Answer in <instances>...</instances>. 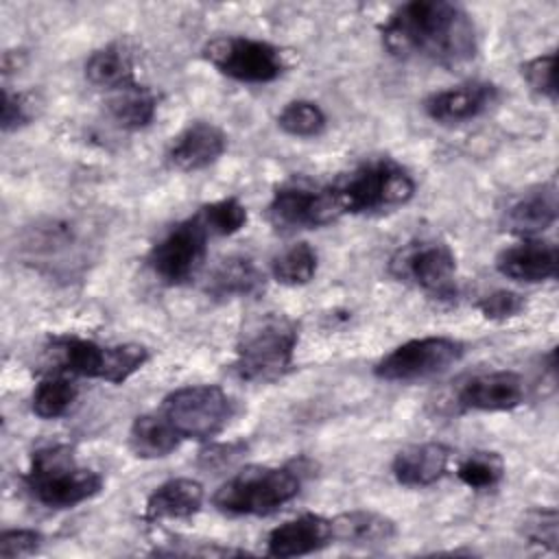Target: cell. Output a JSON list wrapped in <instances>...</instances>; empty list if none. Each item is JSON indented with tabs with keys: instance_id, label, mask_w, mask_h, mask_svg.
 Segmentation results:
<instances>
[{
	"instance_id": "obj_1",
	"label": "cell",
	"mask_w": 559,
	"mask_h": 559,
	"mask_svg": "<svg viewBox=\"0 0 559 559\" xmlns=\"http://www.w3.org/2000/svg\"><path fill=\"white\" fill-rule=\"evenodd\" d=\"M384 48L400 59H421L456 68L476 57L472 17L454 2L413 0L397 7L380 26Z\"/></svg>"
},
{
	"instance_id": "obj_2",
	"label": "cell",
	"mask_w": 559,
	"mask_h": 559,
	"mask_svg": "<svg viewBox=\"0 0 559 559\" xmlns=\"http://www.w3.org/2000/svg\"><path fill=\"white\" fill-rule=\"evenodd\" d=\"M24 485L33 500L48 509H70L103 489V476L74 461L68 445H46L33 452Z\"/></svg>"
},
{
	"instance_id": "obj_3",
	"label": "cell",
	"mask_w": 559,
	"mask_h": 559,
	"mask_svg": "<svg viewBox=\"0 0 559 559\" xmlns=\"http://www.w3.org/2000/svg\"><path fill=\"white\" fill-rule=\"evenodd\" d=\"M330 188L343 214H365L408 203L415 179L402 164L376 157L343 173Z\"/></svg>"
},
{
	"instance_id": "obj_4",
	"label": "cell",
	"mask_w": 559,
	"mask_h": 559,
	"mask_svg": "<svg viewBox=\"0 0 559 559\" xmlns=\"http://www.w3.org/2000/svg\"><path fill=\"white\" fill-rule=\"evenodd\" d=\"M295 347L297 325L284 314H262L242 330L234 371L247 382H275L290 371Z\"/></svg>"
},
{
	"instance_id": "obj_5",
	"label": "cell",
	"mask_w": 559,
	"mask_h": 559,
	"mask_svg": "<svg viewBox=\"0 0 559 559\" xmlns=\"http://www.w3.org/2000/svg\"><path fill=\"white\" fill-rule=\"evenodd\" d=\"M304 483L299 465H249L225 480L212 502L218 511L229 515H269L282 504L290 502Z\"/></svg>"
},
{
	"instance_id": "obj_6",
	"label": "cell",
	"mask_w": 559,
	"mask_h": 559,
	"mask_svg": "<svg viewBox=\"0 0 559 559\" xmlns=\"http://www.w3.org/2000/svg\"><path fill=\"white\" fill-rule=\"evenodd\" d=\"M159 413L181 439L210 441L234 417V400L216 384H188L168 393Z\"/></svg>"
},
{
	"instance_id": "obj_7",
	"label": "cell",
	"mask_w": 559,
	"mask_h": 559,
	"mask_svg": "<svg viewBox=\"0 0 559 559\" xmlns=\"http://www.w3.org/2000/svg\"><path fill=\"white\" fill-rule=\"evenodd\" d=\"M203 57L221 74L242 83H271L286 68L280 48L242 35L214 37L203 46Z\"/></svg>"
},
{
	"instance_id": "obj_8",
	"label": "cell",
	"mask_w": 559,
	"mask_h": 559,
	"mask_svg": "<svg viewBox=\"0 0 559 559\" xmlns=\"http://www.w3.org/2000/svg\"><path fill=\"white\" fill-rule=\"evenodd\" d=\"M461 356L463 343L448 336H424L397 345L373 367V373L389 382H411L445 371Z\"/></svg>"
},
{
	"instance_id": "obj_9",
	"label": "cell",
	"mask_w": 559,
	"mask_h": 559,
	"mask_svg": "<svg viewBox=\"0 0 559 559\" xmlns=\"http://www.w3.org/2000/svg\"><path fill=\"white\" fill-rule=\"evenodd\" d=\"M391 269L400 280L413 282L435 299L456 297V255L445 242L419 240L406 245L391 260Z\"/></svg>"
},
{
	"instance_id": "obj_10",
	"label": "cell",
	"mask_w": 559,
	"mask_h": 559,
	"mask_svg": "<svg viewBox=\"0 0 559 559\" xmlns=\"http://www.w3.org/2000/svg\"><path fill=\"white\" fill-rule=\"evenodd\" d=\"M207 231L197 216L170 227L151 249L148 264L166 284H183L197 275L205 260Z\"/></svg>"
},
{
	"instance_id": "obj_11",
	"label": "cell",
	"mask_w": 559,
	"mask_h": 559,
	"mask_svg": "<svg viewBox=\"0 0 559 559\" xmlns=\"http://www.w3.org/2000/svg\"><path fill=\"white\" fill-rule=\"evenodd\" d=\"M341 207L332 188L290 181L273 192L269 203V218L280 229H310L321 227L341 216Z\"/></svg>"
},
{
	"instance_id": "obj_12",
	"label": "cell",
	"mask_w": 559,
	"mask_h": 559,
	"mask_svg": "<svg viewBox=\"0 0 559 559\" xmlns=\"http://www.w3.org/2000/svg\"><path fill=\"white\" fill-rule=\"evenodd\" d=\"M526 397V384L515 371H485L472 376L456 393L461 411L500 413L518 408Z\"/></svg>"
},
{
	"instance_id": "obj_13",
	"label": "cell",
	"mask_w": 559,
	"mask_h": 559,
	"mask_svg": "<svg viewBox=\"0 0 559 559\" xmlns=\"http://www.w3.org/2000/svg\"><path fill=\"white\" fill-rule=\"evenodd\" d=\"M498 100V87L487 81H469L450 90L430 94L424 100V111L441 124H459L478 118Z\"/></svg>"
},
{
	"instance_id": "obj_14",
	"label": "cell",
	"mask_w": 559,
	"mask_h": 559,
	"mask_svg": "<svg viewBox=\"0 0 559 559\" xmlns=\"http://www.w3.org/2000/svg\"><path fill=\"white\" fill-rule=\"evenodd\" d=\"M227 148V135L221 127L197 120L177 133L168 146V162L179 170H201L214 164Z\"/></svg>"
},
{
	"instance_id": "obj_15",
	"label": "cell",
	"mask_w": 559,
	"mask_h": 559,
	"mask_svg": "<svg viewBox=\"0 0 559 559\" xmlns=\"http://www.w3.org/2000/svg\"><path fill=\"white\" fill-rule=\"evenodd\" d=\"M557 247L548 240L528 238L513 247H507L496 258V269L515 282H544L557 275Z\"/></svg>"
},
{
	"instance_id": "obj_16",
	"label": "cell",
	"mask_w": 559,
	"mask_h": 559,
	"mask_svg": "<svg viewBox=\"0 0 559 559\" xmlns=\"http://www.w3.org/2000/svg\"><path fill=\"white\" fill-rule=\"evenodd\" d=\"M332 542L330 520L317 513H304L275 526L266 537V555L299 557L321 550Z\"/></svg>"
},
{
	"instance_id": "obj_17",
	"label": "cell",
	"mask_w": 559,
	"mask_h": 559,
	"mask_svg": "<svg viewBox=\"0 0 559 559\" xmlns=\"http://www.w3.org/2000/svg\"><path fill=\"white\" fill-rule=\"evenodd\" d=\"M450 456V448L439 441L415 443L395 454L391 472L404 487H428L445 476Z\"/></svg>"
},
{
	"instance_id": "obj_18",
	"label": "cell",
	"mask_w": 559,
	"mask_h": 559,
	"mask_svg": "<svg viewBox=\"0 0 559 559\" xmlns=\"http://www.w3.org/2000/svg\"><path fill=\"white\" fill-rule=\"evenodd\" d=\"M203 504V485L192 478H170L155 487L144 504V520H179L194 515Z\"/></svg>"
},
{
	"instance_id": "obj_19",
	"label": "cell",
	"mask_w": 559,
	"mask_h": 559,
	"mask_svg": "<svg viewBox=\"0 0 559 559\" xmlns=\"http://www.w3.org/2000/svg\"><path fill=\"white\" fill-rule=\"evenodd\" d=\"M330 528L332 542H343L352 546H380L389 544L397 535V526L391 518L367 509L338 513L330 520Z\"/></svg>"
},
{
	"instance_id": "obj_20",
	"label": "cell",
	"mask_w": 559,
	"mask_h": 559,
	"mask_svg": "<svg viewBox=\"0 0 559 559\" xmlns=\"http://www.w3.org/2000/svg\"><path fill=\"white\" fill-rule=\"evenodd\" d=\"M264 273L247 255L225 258L207 280V293L216 299L253 297L264 290Z\"/></svg>"
},
{
	"instance_id": "obj_21",
	"label": "cell",
	"mask_w": 559,
	"mask_h": 559,
	"mask_svg": "<svg viewBox=\"0 0 559 559\" xmlns=\"http://www.w3.org/2000/svg\"><path fill=\"white\" fill-rule=\"evenodd\" d=\"M555 221H557V188H555V183H546V186L524 194L504 214L507 227L522 236L542 234Z\"/></svg>"
},
{
	"instance_id": "obj_22",
	"label": "cell",
	"mask_w": 559,
	"mask_h": 559,
	"mask_svg": "<svg viewBox=\"0 0 559 559\" xmlns=\"http://www.w3.org/2000/svg\"><path fill=\"white\" fill-rule=\"evenodd\" d=\"M48 354L52 356L57 369H61L63 373L83 376V378H103L107 347L90 338L57 336L50 341Z\"/></svg>"
},
{
	"instance_id": "obj_23",
	"label": "cell",
	"mask_w": 559,
	"mask_h": 559,
	"mask_svg": "<svg viewBox=\"0 0 559 559\" xmlns=\"http://www.w3.org/2000/svg\"><path fill=\"white\" fill-rule=\"evenodd\" d=\"M183 439L162 413H146L133 419L129 448L140 459H162L179 448Z\"/></svg>"
},
{
	"instance_id": "obj_24",
	"label": "cell",
	"mask_w": 559,
	"mask_h": 559,
	"mask_svg": "<svg viewBox=\"0 0 559 559\" xmlns=\"http://www.w3.org/2000/svg\"><path fill=\"white\" fill-rule=\"evenodd\" d=\"M85 76L92 85L111 92L135 83L131 52L120 44H109L100 50H94L85 61Z\"/></svg>"
},
{
	"instance_id": "obj_25",
	"label": "cell",
	"mask_w": 559,
	"mask_h": 559,
	"mask_svg": "<svg viewBox=\"0 0 559 559\" xmlns=\"http://www.w3.org/2000/svg\"><path fill=\"white\" fill-rule=\"evenodd\" d=\"M157 111V98L155 94L138 83H131L127 87H120L109 98V114L111 118L129 131L144 129L153 122Z\"/></svg>"
},
{
	"instance_id": "obj_26",
	"label": "cell",
	"mask_w": 559,
	"mask_h": 559,
	"mask_svg": "<svg viewBox=\"0 0 559 559\" xmlns=\"http://www.w3.org/2000/svg\"><path fill=\"white\" fill-rule=\"evenodd\" d=\"M76 395V386L66 376H48L35 386L31 408L41 419H57L74 406Z\"/></svg>"
},
{
	"instance_id": "obj_27",
	"label": "cell",
	"mask_w": 559,
	"mask_h": 559,
	"mask_svg": "<svg viewBox=\"0 0 559 559\" xmlns=\"http://www.w3.org/2000/svg\"><path fill=\"white\" fill-rule=\"evenodd\" d=\"M271 273L286 286L308 284L317 273V251L308 242H297L273 260Z\"/></svg>"
},
{
	"instance_id": "obj_28",
	"label": "cell",
	"mask_w": 559,
	"mask_h": 559,
	"mask_svg": "<svg viewBox=\"0 0 559 559\" xmlns=\"http://www.w3.org/2000/svg\"><path fill=\"white\" fill-rule=\"evenodd\" d=\"M328 124L323 109L312 100H290L277 114V127L295 138L321 135Z\"/></svg>"
},
{
	"instance_id": "obj_29",
	"label": "cell",
	"mask_w": 559,
	"mask_h": 559,
	"mask_svg": "<svg viewBox=\"0 0 559 559\" xmlns=\"http://www.w3.org/2000/svg\"><path fill=\"white\" fill-rule=\"evenodd\" d=\"M194 216L210 236H231L245 227L247 207L238 199L229 197L203 205Z\"/></svg>"
},
{
	"instance_id": "obj_30",
	"label": "cell",
	"mask_w": 559,
	"mask_h": 559,
	"mask_svg": "<svg viewBox=\"0 0 559 559\" xmlns=\"http://www.w3.org/2000/svg\"><path fill=\"white\" fill-rule=\"evenodd\" d=\"M504 463L496 452H472L456 465V476L469 489H491L502 480Z\"/></svg>"
},
{
	"instance_id": "obj_31",
	"label": "cell",
	"mask_w": 559,
	"mask_h": 559,
	"mask_svg": "<svg viewBox=\"0 0 559 559\" xmlns=\"http://www.w3.org/2000/svg\"><path fill=\"white\" fill-rule=\"evenodd\" d=\"M146 360H148V349L144 345H138V343L111 345L107 347V354H105V369L100 380L120 384L129 380Z\"/></svg>"
},
{
	"instance_id": "obj_32",
	"label": "cell",
	"mask_w": 559,
	"mask_h": 559,
	"mask_svg": "<svg viewBox=\"0 0 559 559\" xmlns=\"http://www.w3.org/2000/svg\"><path fill=\"white\" fill-rule=\"evenodd\" d=\"M520 533L528 544L542 546L550 552L557 550V537H559V513L557 509L537 507L524 513L520 522Z\"/></svg>"
},
{
	"instance_id": "obj_33",
	"label": "cell",
	"mask_w": 559,
	"mask_h": 559,
	"mask_svg": "<svg viewBox=\"0 0 559 559\" xmlns=\"http://www.w3.org/2000/svg\"><path fill=\"white\" fill-rule=\"evenodd\" d=\"M478 312L489 321H507L513 317H520L526 308V301L522 295L513 290H493L476 301Z\"/></svg>"
},
{
	"instance_id": "obj_34",
	"label": "cell",
	"mask_w": 559,
	"mask_h": 559,
	"mask_svg": "<svg viewBox=\"0 0 559 559\" xmlns=\"http://www.w3.org/2000/svg\"><path fill=\"white\" fill-rule=\"evenodd\" d=\"M522 76L526 79V83L531 85L533 92H537L539 96H546L550 100L557 98V90H555V55H539L531 61H526L522 66Z\"/></svg>"
},
{
	"instance_id": "obj_35",
	"label": "cell",
	"mask_w": 559,
	"mask_h": 559,
	"mask_svg": "<svg viewBox=\"0 0 559 559\" xmlns=\"http://www.w3.org/2000/svg\"><path fill=\"white\" fill-rule=\"evenodd\" d=\"M44 537L41 533L33 528H11L0 535V557L13 559V557H26L33 555L41 546Z\"/></svg>"
},
{
	"instance_id": "obj_36",
	"label": "cell",
	"mask_w": 559,
	"mask_h": 559,
	"mask_svg": "<svg viewBox=\"0 0 559 559\" xmlns=\"http://www.w3.org/2000/svg\"><path fill=\"white\" fill-rule=\"evenodd\" d=\"M247 452L245 441H229V443H212L199 452V465L205 469H223L234 465Z\"/></svg>"
},
{
	"instance_id": "obj_37",
	"label": "cell",
	"mask_w": 559,
	"mask_h": 559,
	"mask_svg": "<svg viewBox=\"0 0 559 559\" xmlns=\"http://www.w3.org/2000/svg\"><path fill=\"white\" fill-rule=\"evenodd\" d=\"M31 118L28 100L20 92H11L9 87H2V105H0V124L2 131H13L22 124H26Z\"/></svg>"
}]
</instances>
